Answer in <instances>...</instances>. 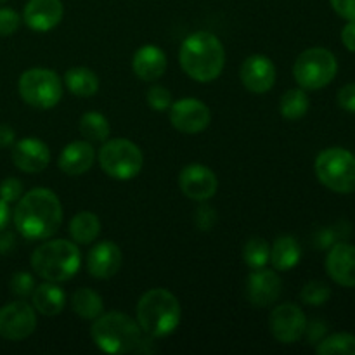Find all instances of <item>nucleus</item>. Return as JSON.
Wrapping results in <instances>:
<instances>
[{
  "mask_svg": "<svg viewBox=\"0 0 355 355\" xmlns=\"http://www.w3.org/2000/svg\"><path fill=\"white\" fill-rule=\"evenodd\" d=\"M62 224L59 198L47 187H35L17 200L14 225L26 239H49Z\"/></svg>",
  "mask_w": 355,
  "mask_h": 355,
  "instance_id": "1",
  "label": "nucleus"
},
{
  "mask_svg": "<svg viewBox=\"0 0 355 355\" xmlns=\"http://www.w3.org/2000/svg\"><path fill=\"white\" fill-rule=\"evenodd\" d=\"M179 61L186 75L200 83H210L220 76L225 64V51L217 35L194 31L180 45Z\"/></svg>",
  "mask_w": 355,
  "mask_h": 355,
  "instance_id": "2",
  "label": "nucleus"
},
{
  "mask_svg": "<svg viewBox=\"0 0 355 355\" xmlns=\"http://www.w3.org/2000/svg\"><path fill=\"white\" fill-rule=\"evenodd\" d=\"M180 304L173 293L163 288L146 291L137 304V322L142 333L153 338L168 336L180 324Z\"/></svg>",
  "mask_w": 355,
  "mask_h": 355,
  "instance_id": "3",
  "label": "nucleus"
},
{
  "mask_svg": "<svg viewBox=\"0 0 355 355\" xmlns=\"http://www.w3.org/2000/svg\"><path fill=\"white\" fill-rule=\"evenodd\" d=\"M82 253L76 243L68 239H52L38 246L31 255L35 272L51 283H64L78 272Z\"/></svg>",
  "mask_w": 355,
  "mask_h": 355,
  "instance_id": "4",
  "label": "nucleus"
},
{
  "mask_svg": "<svg viewBox=\"0 0 355 355\" xmlns=\"http://www.w3.org/2000/svg\"><path fill=\"white\" fill-rule=\"evenodd\" d=\"M94 343L106 354L135 352L142 338V329L135 319L123 312H107L94 319L90 329Z\"/></svg>",
  "mask_w": 355,
  "mask_h": 355,
  "instance_id": "5",
  "label": "nucleus"
},
{
  "mask_svg": "<svg viewBox=\"0 0 355 355\" xmlns=\"http://www.w3.org/2000/svg\"><path fill=\"white\" fill-rule=\"evenodd\" d=\"M314 170L319 182L333 193L350 194L355 191V155L349 149H324L315 158Z\"/></svg>",
  "mask_w": 355,
  "mask_h": 355,
  "instance_id": "6",
  "label": "nucleus"
},
{
  "mask_svg": "<svg viewBox=\"0 0 355 355\" xmlns=\"http://www.w3.org/2000/svg\"><path fill=\"white\" fill-rule=\"evenodd\" d=\"M338 61L335 54L324 47H312L302 52L293 64V76L305 90H319L335 80Z\"/></svg>",
  "mask_w": 355,
  "mask_h": 355,
  "instance_id": "7",
  "label": "nucleus"
},
{
  "mask_svg": "<svg viewBox=\"0 0 355 355\" xmlns=\"http://www.w3.org/2000/svg\"><path fill=\"white\" fill-rule=\"evenodd\" d=\"M19 96L28 106L37 110H51L58 106L62 97V80L55 71L47 68H31L19 76Z\"/></svg>",
  "mask_w": 355,
  "mask_h": 355,
  "instance_id": "8",
  "label": "nucleus"
},
{
  "mask_svg": "<svg viewBox=\"0 0 355 355\" xmlns=\"http://www.w3.org/2000/svg\"><path fill=\"white\" fill-rule=\"evenodd\" d=\"M101 168L116 180H130L141 173L144 156L141 148L128 139L104 141L99 151Z\"/></svg>",
  "mask_w": 355,
  "mask_h": 355,
  "instance_id": "9",
  "label": "nucleus"
},
{
  "mask_svg": "<svg viewBox=\"0 0 355 355\" xmlns=\"http://www.w3.org/2000/svg\"><path fill=\"white\" fill-rule=\"evenodd\" d=\"M37 328L35 309L24 300L10 302L0 309V336L9 342L28 338Z\"/></svg>",
  "mask_w": 355,
  "mask_h": 355,
  "instance_id": "10",
  "label": "nucleus"
},
{
  "mask_svg": "<svg viewBox=\"0 0 355 355\" xmlns=\"http://www.w3.org/2000/svg\"><path fill=\"white\" fill-rule=\"evenodd\" d=\"M211 113L207 104L194 97H186L172 103L170 106V121L175 130L182 134H200L210 125Z\"/></svg>",
  "mask_w": 355,
  "mask_h": 355,
  "instance_id": "11",
  "label": "nucleus"
},
{
  "mask_svg": "<svg viewBox=\"0 0 355 355\" xmlns=\"http://www.w3.org/2000/svg\"><path fill=\"white\" fill-rule=\"evenodd\" d=\"M269 328L277 342L295 343L305 335L307 318L298 305L281 304L270 312Z\"/></svg>",
  "mask_w": 355,
  "mask_h": 355,
  "instance_id": "12",
  "label": "nucleus"
},
{
  "mask_svg": "<svg viewBox=\"0 0 355 355\" xmlns=\"http://www.w3.org/2000/svg\"><path fill=\"white\" fill-rule=\"evenodd\" d=\"M180 191L193 201H208L217 194L218 179L208 166L193 163L184 166L179 175Z\"/></svg>",
  "mask_w": 355,
  "mask_h": 355,
  "instance_id": "13",
  "label": "nucleus"
},
{
  "mask_svg": "<svg viewBox=\"0 0 355 355\" xmlns=\"http://www.w3.org/2000/svg\"><path fill=\"white\" fill-rule=\"evenodd\" d=\"M241 82L252 94H267L276 83V66L269 58L253 54L241 66Z\"/></svg>",
  "mask_w": 355,
  "mask_h": 355,
  "instance_id": "14",
  "label": "nucleus"
},
{
  "mask_svg": "<svg viewBox=\"0 0 355 355\" xmlns=\"http://www.w3.org/2000/svg\"><path fill=\"white\" fill-rule=\"evenodd\" d=\"M328 276L343 288H355V246L347 241L333 243L326 257Z\"/></svg>",
  "mask_w": 355,
  "mask_h": 355,
  "instance_id": "15",
  "label": "nucleus"
},
{
  "mask_svg": "<svg viewBox=\"0 0 355 355\" xmlns=\"http://www.w3.org/2000/svg\"><path fill=\"white\" fill-rule=\"evenodd\" d=\"M12 162L21 172L38 173L51 163V149L40 139H21L12 146Z\"/></svg>",
  "mask_w": 355,
  "mask_h": 355,
  "instance_id": "16",
  "label": "nucleus"
},
{
  "mask_svg": "<svg viewBox=\"0 0 355 355\" xmlns=\"http://www.w3.org/2000/svg\"><path fill=\"white\" fill-rule=\"evenodd\" d=\"M283 281L270 269H255L248 277V298L255 307H269L279 300Z\"/></svg>",
  "mask_w": 355,
  "mask_h": 355,
  "instance_id": "17",
  "label": "nucleus"
},
{
  "mask_svg": "<svg viewBox=\"0 0 355 355\" xmlns=\"http://www.w3.org/2000/svg\"><path fill=\"white\" fill-rule=\"evenodd\" d=\"M123 263V253L113 241H101L89 252L87 267L90 276L96 279H110L116 276Z\"/></svg>",
  "mask_w": 355,
  "mask_h": 355,
  "instance_id": "18",
  "label": "nucleus"
},
{
  "mask_svg": "<svg viewBox=\"0 0 355 355\" xmlns=\"http://www.w3.org/2000/svg\"><path fill=\"white\" fill-rule=\"evenodd\" d=\"M64 16L61 0H28L23 17L28 28L35 31H51L58 26Z\"/></svg>",
  "mask_w": 355,
  "mask_h": 355,
  "instance_id": "19",
  "label": "nucleus"
},
{
  "mask_svg": "<svg viewBox=\"0 0 355 355\" xmlns=\"http://www.w3.org/2000/svg\"><path fill=\"white\" fill-rule=\"evenodd\" d=\"M96 162V151H94L92 142L89 141H75L69 142L59 155V168L66 175H83L89 172Z\"/></svg>",
  "mask_w": 355,
  "mask_h": 355,
  "instance_id": "20",
  "label": "nucleus"
},
{
  "mask_svg": "<svg viewBox=\"0 0 355 355\" xmlns=\"http://www.w3.org/2000/svg\"><path fill=\"white\" fill-rule=\"evenodd\" d=\"M132 69L144 82H155L166 71V55L158 45H142L132 58Z\"/></svg>",
  "mask_w": 355,
  "mask_h": 355,
  "instance_id": "21",
  "label": "nucleus"
},
{
  "mask_svg": "<svg viewBox=\"0 0 355 355\" xmlns=\"http://www.w3.org/2000/svg\"><path fill=\"white\" fill-rule=\"evenodd\" d=\"M31 304L38 314L52 318V315L61 314L64 309L66 293L61 286L47 281V283L35 286L33 293H31Z\"/></svg>",
  "mask_w": 355,
  "mask_h": 355,
  "instance_id": "22",
  "label": "nucleus"
},
{
  "mask_svg": "<svg viewBox=\"0 0 355 355\" xmlns=\"http://www.w3.org/2000/svg\"><path fill=\"white\" fill-rule=\"evenodd\" d=\"M302 248L293 236H279L270 246V260L276 270H290L300 262Z\"/></svg>",
  "mask_w": 355,
  "mask_h": 355,
  "instance_id": "23",
  "label": "nucleus"
},
{
  "mask_svg": "<svg viewBox=\"0 0 355 355\" xmlns=\"http://www.w3.org/2000/svg\"><path fill=\"white\" fill-rule=\"evenodd\" d=\"M64 85L73 96L76 97H92L99 90V78L96 73L83 66L69 68L64 75Z\"/></svg>",
  "mask_w": 355,
  "mask_h": 355,
  "instance_id": "24",
  "label": "nucleus"
},
{
  "mask_svg": "<svg viewBox=\"0 0 355 355\" xmlns=\"http://www.w3.org/2000/svg\"><path fill=\"white\" fill-rule=\"evenodd\" d=\"M69 234L76 245H90L101 234V220L92 211H80L69 222Z\"/></svg>",
  "mask_w": 355,
  "mask_h": 355,
  "instance_id": "25",
  "label": "nucleus"
},
{
  "mask_svg": "<svg viewBox=\"0 0 355 355\" xmlns=\"http://www.w3.org/2000/svg\"><path fill=\"white\" fill-rule=\"evenodd\" d=\"M71 307L78 318L89 319V321H94L104 312L103 298L97 291L90 290V288H80L73 293Z\"/></svg>",
  "mask_w": 355,
  "mask_h": 355,
  "instance_id": "26",
  "label": "nucleus"
},
{
  "mask_svg": "<svg viewBox=\"0 0 355 355\" xmlns=\"http://www.w3.org/2000/svg\"><path fill=\"white\" fill-rule=\"evenodd\" d=\"M311 101L305 89H290L283 94L279 101V111L284 120L297 121L307 114Z\"/></svg>",
  "mask_w": 355,
  "mask_h": 355,
  "instance_id": "27",
  "label": "nucleus"
},
{
  "mask_svg": "<svg viewBox=\"0 0 355 355\" xmlns=\"http://www.w3.org/2000/svg\"><path fill=\"white\" fill-rule=\"evenodd\" d=\"M80 134L87 139L89 142H104L110 137V121L103 113L97 111H89L80 118Z\"/></svg>",
  "mask_w": 355,
  "mask_h": 355,
  "instance_id": "28",
  "label": "nucleus"
},
{
  "mask_svg": "<svg viewBox=\"0 0 355 355\" xmlns=\"http://www.w3.org/2000/svg\"><path fill=\"white\" fill-rule=\"evenodd\" d=\"M315 352L319 355H355V336L350 333H335L315 347Z\"/></svg>",
  "mask_w": 355,
  "mask_h": 355,
  "instance_id": "29",
  "label": "nucleus"
},
{
  "mask_svg": "<svg viewBox=\"0 0 355 355\" xmlns=\"http://www.w3.org/2000/svg\"><path fill=\"white\" fill-rule=\"evenodd\" d=\"M243 260L252 270L262 269L270 260V245L263 238H252L243 248Z\"/></svg>",
  "mask_w": 355,
  "mask_h": 355,
  "instance_id": "30",
  "label": "nucleus"
},
{
  "mask_svg": "<svg viewBox=\"0 0 355 355\" xmlns=\"http://www.w3.org/2000/svg\"><path fill=\"white\" fill-rule=\"evenodd\" d=\"M329 297H331V290L322 281H311L300 291L302 302L307 305H314V307L324 305L329 300Z\"/></svg>",
  "mask_w": 355,
  "mask_h": 355,
  "instance_id": "31",
  "label": "nucleus"
},
{
  "mask_svg": "<svg viewBox=\"0 0 355 355\" xmlns=\"http://www.w3.org/2000/svg\"><path fill=\"white\" fill-rule=\"evenodd\" d=\"M149 107L155 111H166L172 106V92H170L166 87L163 85H155L148 90V96H146Z\"/></svg>",
  "mask_w": 355,
  "mask_h": 355,
  "instance_id": "32",
  "label": "nucleus"
},
{
  "mask_svg": "<svg viewBox=\"0 0 355 355\" xmlns=\"http://www.w3.org/2000/svg\"><path fill=\"white\" fill-rule=\"evenodd\" d=\"M9 288H10V291H12L14 297H17V298L30 297L35 290L33 276L28 272H23V270H19V272H16L12 277H10Z\"/></svg>",
  "mask_w": 355,
  "mask_h": 355,
  "instance_id": "33",
  "label": "nucleus"
},
{
  "mask_svg": "<svg viewBox=\"0 0 355 355\" xmlns=\"http://www.w3.org/2000/svg\"><path fill=\"white\" fill-rule=\"evenodd\" d=\"M21 16L10 7H0V37H9L19 28Z\"/></svg>",
  "mask_w": 355,
  "mask_h": 355,
  "instance_id": "34",
  "label": "nucleus"
},
{
  "mask_svg": "<svg viewBox=\"0 0 355 355\" xmlns=\"http://www.w3.org/2000/svg\"><path fill=\"white\" fill-rule=\"evenodd\" d=\"M23 196V182L14 177H9V179L2 180L0 184V198L7 203H16L19 198Z\"/></svg>",
  "mask_w": 355,
  "mask_h": 355,
  "instance_id": "35",
  "label": "nucleus"
},
{
  "mask_svg": "<svg viewBox=\"0 0 355 355\" xmlns=\"http://www.w3.org/2000/svg\"><path fill=\"white\" fill-rule=\"evenodd\" d=\"M215 222H217V214H215L214 208L205 205L203 201V205H201L196 211L198 227H200L201 231H210V229L215 225Z\"/></svg>",
  "mask_w": 355,
  "mask_h": 355,
  "instance_id": "36",
  "label": "nucleus"
},
{
  "mask_svg": "<svg viewBox=\"0 0 355 355\" xmlns=\"http://www.w3.org/2000/svg\"><path fill=\"white\" fill-rule=\"evenodd\" d=\"M338 106L342 110L349 111V113H355V83H349V85L342 87L336 96Z\"/></svg>",
  "mask_w": 355,
  "mask_h": 355,
  "instance_id": "37",
  "label": "nucleus"
},
{
  "mask_svg": "<svg viewBox=\"0 0 355 355\" xmlns=\"http://www.w3.org/2000/svg\"><path fill=\"white\" fill-rule=\"evenodd\" d=\"M333 10L347 21L355 19V0H329Z\"/></svg>",
  "mask_w": 355,
  "mask_h": 355,
  "instance_id": "38",
  "label": "nucleus"
},
{
  "mask_svg": "<svg viewBox=\"0 0 355 355\" xmlns=\"http://www.w3.org/2000/svg\"><path fill=\"white\" fill-rule=\"evenodd\" d=\"M342 42L347 51L355 52V19L349 21L342 30Z\"/></svg>",
  "mask_w": 355,
  "mask_h": 355,
  "instance_id": "39",
  "label": "nucleus"
},
{
  "mask_svg": "<svg viewBox=\"0 0 355 355\" xmlns=\"http://www.w3.org/2000/svg\"><path fill=\"white\" fill-rule=\"evenodd\" d=\"M305 333H307V336H309V340H311V342H321V340H322L321 336L326 333V326L322 324L321 321H314V322H311V324L307 322Z\"/></svg>",
  "mask_w": 355,
  "mask_h": 355,
  "instance_id": "40",
  "label": "nucleus"
},
{
  "mask_svg": "<svg viewBox=\"0 0 355 355\" xmlns=\"http://www.w3.org/2000/svg\"><path fill=\"white\" fill-rule=\"evenodd\" d=\"M14 134L12 128L9 125H0V148H9V146L14 144Z\"/></svg>",
  "mask_w": 355,
  "mask_h": 355,
  "instance_id": "41",
  "label": "nucleus"
},
{
  "mask_svg": "<svg viewBox=\"0 0 355 355\" xmlns=\"http://www.w3.org/2000/svg\"><path fill=\"white\" fill-rule=\"evenodd\" d=\"M9 220H10L9 203H7V201H3L2 198H0V231H6Z\"/></svg>",
  "mask_w": 355,
  "mask_h": 355,
  "instance_id": "42",
  "label": "nucleus"
},
{
  "mask_svg": "<svg viewBox=\"0 0 355 355\" xmlns=\"http://www.w3.org/2000/svg\"><path fill=\"white\" fill-rule=\"evenodd\" d=\"M14 246V236L0 231V253H7Z\"/></svg>",
  "mask_w": 355,
  "mask_h": 355,
  "instance_id": "43",
  "label": "nucleus"
},
{
  "mask_svg": "<svg viewBox=\"0 0 355 355\" xmlns=\"http://www.w3.org/2000/svg\"><path fill=\"white\" fill-rule=\"evenodd\" d=\"M0 2H6V0H0Z\"/></svg>",
  "mask_w": 355,
  "mask_h": 355,
  "instance_id": "44",
  "label": "nucleus"
}]
</instances>
